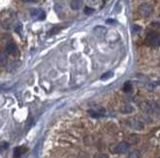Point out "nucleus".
Listing matches in <instances>:
<instances>
[{"instance_id": "obj_1", "label": "nucleus", "mask_w": 160, "mask_h": 158, "mask_svg": "<svg viewBox=\"0 0 160 158\" xmlns=\"http://www.w3.org/2000/svg\"><path fill=\"white\" fill-rule=\"evenodd\" d=\"M140 108L143 110L145 114H160V107L157 105L155 101H142L140 103Z\"/></svg>"}, {"instance_id": "obj_2", "label": "nucleus", "mask_w": 160, "mask_h": 158, "mask_svg": "<svg viewBox=\"0 0 160 158\" xmlns=\"http://www.w3.org/2000/svg\"><path fill=\"white\" fill-rule=\"evenodd\" d=\"M146 44L153 47H159L160 46V34L156 32H151L147 35L145 40Z\"/></svg>"}, {"instance_id": "obj_3", "label": "nucleus", "mask_w": 160, "mask_h": 158, "mask_svg": "<svg viewBox=\"0 0 160 158\" xmlns=\"http://www.w3.org/2000/svg\"><path fill=\"white\" fill-rule=\"evenodd\" d=\"M126 123H127V125L129 126V127H131L132 129H135V130H142L144 128L143 123L141 122V121H139L138 119L133 118V117L126 119Z\"/></svg>"}, {"instance_id": "obj_4", "label": "nucleus", "mask_w": 160, "mask_h": 158, "mask_svg": "<svg viewBox=\"0 0 160 158\" xmlns=\"http://www.w3.org/2000/svg\"><path fill=\"white\" fill-rule=\"evenodd\" d=\"M87 112H88L89 116H92V117H101V116H105L106 110H105V108L102 107H94L88 109V111Z\"/></svg>"}, {"instance_id": "obj_5", "label": "nucleus", "mask_w": 160, "mask_h": 158, "mask_svg": "<svg viewBox=\"0 0 160 158\" xmlns=\"http://www.w3.org/2000/svg\"><path fill=\"white\" fill-rule=\"evenodd\" d=\"M129 149H130V144L126 141L120 142V143L116 144V145L112 148L113 153H125V152H127Z\"/></svg>"}, {"instance_id": "obj_6", "label": "nucleus", "mask_w": 160, "mask_h": 158, "mask_svg": "<svg viewBox=\"0 0 160 158\" xmlns=\"http://www.w3.org/2000/svg\"><path fill=\"white\" fill-rule=\"evenodd\" d=\"M138 11H139V13H140L141 15L147 17V16H149V15H151V13L153 12V8H152V6L150 5V4L144 3V4H142V5L139 6Z\"/></svg>"}, {"instance_id": "obj_7", "label": "nucleus", "mask_w": 160, "mask_h": 158, "mask_svg": "<svg viewBox=\"0 0 160 158\" xmlns=\"http://www.w3.org/2000/svg\"><path fill=\"white\" fill-rule=\"evenodd\" d=\"M5 50H6V53L9 54V55L14 56V57H16V56L19 55L18 47L16 46V44H14V43H9V44H7Z\"/></svg>"}, {"instance_id": "obj_8", "label": "nucleus", "mask_w": 160, "mask_h": 158, "mask_svg": "<svg viewBox=\"0 0 160 158\" xmlns=\"http://www.w3.org/2000/svg\"><path fill=\"white\" fill-rule=\"evenodd\" d=\"M27 151V148L25 146H19V147H16L14 149V155H13V158H20L21 155H23Z\"/></svg>"}, {"instance_id": "obj_9", "label": "nucleus", "mask_w": 160, "mask_h": 158, "mask_svg": "<svg viewBox=\"0 0 160 158\" xmlns=\"http://www.w3.org/2000/svg\"><path fill=\"white\" fill-rule=\"evenodd\" d=\"M31 15L32 17H38L40 20H43L45 19V13L40 9H34V10L31 11Z\"/></svg>"}, {"instance_id": "obj_10", "label": "nucleus", "mask_w": 160, "mask_h": 158, "mask_svg": "<svg viewBox=\"0 0 160 158\" xmlns=\"http://www.w3.org/2000/svg\"><path fill=\"white\" fill-rule=\"evenodd\" d=\"M82 5H83L82 0H72L70 2V7L73 10H79L82 7Z\"/></svg>"}, {"instance_id": "obj_11", "label": "nucleus", "mask_w": 160, "mask_h": 158, "mask_svg": "<svg viewBox=\"0 0 160 158\" xmlns=\"http://www.w3.org/2000/svg\"><path fill=\"white\" fill-rule=\"evenodd\" d=\"M133 109H134L133 107L130 105H124L122 107L120 108V110H121L122 114H130V112L133 111Z\"/></svg>"}, {"instance_id": "obj_12", "label": "nucleus", "mask_w": 160, "mask_h": 158, "mask_svg": "<svg viewBox=\"0 0 160 158\" xmlns=\"http://www.w3.org/2000/svg\"><path fill=\"white\" fill-rule=\"evenodd\" d=\"M128 139V143H131V144H135L139 141V136L137 134H130L129 136L127 137Z\"/></svg>"}, {"instance_id": "obj_13", "label": "nucleus", "mask_w": 160, "mask_h": 158, "mask_svg": "<svg viewBox=\"0 0 160 158\" xmlns=\"http://www.w3.org/2000/svg\"><path fill=\"white\" fill-rule=\"evenodd\" d=\"M7 64V56L4 53H0V66H5Z\"/></svg>"}, {"instance_id": "obj_14", "label": "nucleus", "mask_w": 160, "mask_h": 158, "mask_svg": "<svg viewBox=\"0 0 160 158\" xmlns=\"http://www.w3.org/2000/svg\"><path fill=\"white\" fill-rule=\"evenodd\" d=\"M132 90V83L131 82H126L124 85H123V91L126 92H130Z\"/></svg>"}, {"instance_id": "obj_15", "label": "nucleus", "mask_w": 160, "mask_h": 158, "mask_svg": "<svg viewBox=\"0 0 160 158\" xmlns=\"http://www.w3.org/2000/svg\"><path fill=\"white\" fill-rule=\"evenodd\" d=\"M140 157V153H139L138 150H133L128 154L127 158H139Z\"/></svg>"}, {"instance_id": "obj_16", "label": "nucleus", "mask_w": 160, "mask_h": 158, "mask_svg": "<svg viewBox=\"0 0 160 158\" xmlns=\"http://www.w3.org/2000/svg\"><path fill=\"white\" fill-rule=\"evenodd\" d=\"M112 77H113V73H112V72H106V73H104L103 75H101L100 79L104 81V80H108V79L112 78Z\"/></svg>"}, {"instance_id": "obj_17", "label": "nucleus", "mask_w": 160, "mask_h": 158, "mask_svg": "<svg viewBox=\"0 0 160 158\" xmlns=\"http://www.w3.org/2000/svg\"><path fill=\"white\" fill-rule=\"evenodd\" d=\"M131 29H132V32H133L134 34H137L138 32H140L141 31V27L139 25H137V24H133L131 27Z\"/></svg>"}, {"instance_id": "obj_18", "label": "nucleus", "mask_w": 160, "mask_h": 158, "mask_svg": "<svg viewBox=\"0 0 160 158\" xmlns=\"http://www.w3.org/2000/svg\"><path fill=\"white\" fill-rule=\"evenodd\" d=\"M83 12H84V14H86V15H91L92 13L94 12V9L91 8V7H88V6H86V7H84Z\"/></svg>"}, {"instance_id": "obj_19", "label": "nucleus", "mask_w": 160, "mask_h": 158, "mask_svg": "<svg viewBox=\"0 0 160 158\" xmlns=\"http://www.w3.org/2000/svg\"><path fill=\"white\" fill-rule=\"evenodd\" d=\"M59 31H60V28H58V27H54V28H52L50 31H49L48 35H50V36L55 35V34H57L58 32H59Z\"/></svg>"}, {"instance_id": "obj_20", "label": "nucleus", "mask_w": 160, "mask_h": 158, "mask_svg": "<svg viewBox=\"0 0 160 158\" xmlns=\"http://www.w3.org/2000/svg\"><path fill=\"white\" fill-rule=\"evenodd\" d=\"M93 158H109L107 154H104V153H97L93 156Z\"/></svg>"}, {"instance_id": "obj_21", "label": "nucleus", "mask_w": 160, "mask_h": 158, "mask_svg": "<svg viewBox=\"0 0 160 158\" xmlns=\"http://www.w3.org/2000/svg\"><path fill=\"white\" fill-rule=\"evenodd\" d=\"M7 147H8V143H7V142H3V143H1V146H0V148H1V149H6Z\"/></svg>"}, {"instance_id": "obj_22", "label": "nucleus", "mask_w": 160, "mask_h": 158, "mask_svg": "<svg viewBox=\"0 0 160 158\" xmlns=\"http://www.w3.org/2000/svg\"><path fill=\"white\" fill-rule=\"evenodd\" d=\"M21 28H22V25H21V24H18V26L16 27L15 31H16L17 33H20V32H21Z\"/></svg>"}, {"instance_id": "obj_23", "label": "nucleus", "mask_w": 160, "mask_h": 158, "mask_svg": "<svg viewBox=\"0 0 160 158\" xmlns=\"http://www.w3.org/2000/svg\"><path fill=\"white\" fill-rule=\"evenodd\" d=\"M78 158H88V155L85 154V153H80Z\"/></svg>"}, {"instance_id": "obj_24", "label": "nucleus", "mask_w": 160, "mask_h": 158, "mask_svg": "<svg viewBox=\"0 0 160 158\" xmlns=\"http://www.w3.org/2000/svg\"><path fill=\"white\" fill-rule=\"evenodd\" d=\"M106 22H107L108 24H114V23H115V20H113V19H107Z\"/></svg>"}, {"instance_id": "obj_25", "label": "nucleus", "mask_w": 160, "mask_h": 158, "mask_svg": "<svg viewBox=\"0 0 160 158\" xmlns=\"http://www.w3.org/2000/svg\"><path fill=\"white\" fill-rule=\"evenodd\" d=\"M32 118H31V117H29L28 118V121H27V126H30L31 124H32Z\"/></svg>"}, {"instance_id": "obj_26", "label": "nucleus", "mask_w": 160, "mask_h": 158, "mask_svg": "<svg viewBox=\"0 0 160 158\" xmlns=\"http://www.w3.org/2000/svg\"><path fill=\"white\" fill-rule=\"evenodd\" d=\"M23 2H26V3H30V2H35L36 0H22Z\"/></svg>"}, {"instance_id": "obj_27", "label": "nucleus", "mask_w": 160, "mask_h": 158, "mask_svg": "<svg viewBox=\"0 0 160 158\" xmlns=\"http://www.w3.org/2000/svg\"><path fill=\"white\" fill-rule=\"evenodd\" d=\"M152 26H153V27H155V28H157V27H159V23H157V24H156V22H153Z\"/></svg>"}, {"instance_id": "obj_28", "label": "nucleus", "mask_w": 160, "mask_h": 158, "mask_svg": "<svg viewBox=\"0 0 160 158\" xmlns=\"http://www.w3.org/2000/svg\"><path fill=\"white\" fill-rule=\"evenodd\" d=\"M159 158H160V157H159Z\"/></svg>"}]
</instances>
